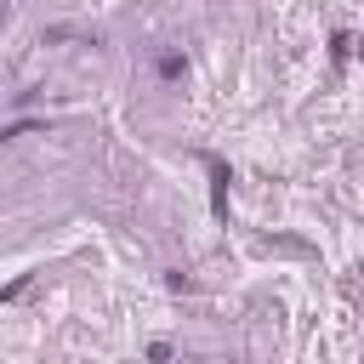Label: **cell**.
Wrapping results in <instances>:
<instances>
[{"label": "cell", "mask_w": 364, "mask_h": 364, "mask_svg": "<svg viewBox=\"0 0 364 364\" xmlns=\"http://www.w3.org/2000/svg\"><path fill=\"white\" fill-rule=\"evenodd\" d=\"M6 23H11V6H0V28H6Z\"/></svg>", "instance_id": "cell-1"}, {"label": "cell", "mask_w": 364, "mask_h": 364, "mask_svg": "<svg viewBox=\"0 0 364 364\" xmlns=\"http://www.w3.org/2000/svg\"><path fill=\"white\" fill-rule=\"evenodd\" d=\"M353 51H358V57H364V34H358V46H353Z\"/></svg>", "instance_id": "cell-2"}]
</instances>
